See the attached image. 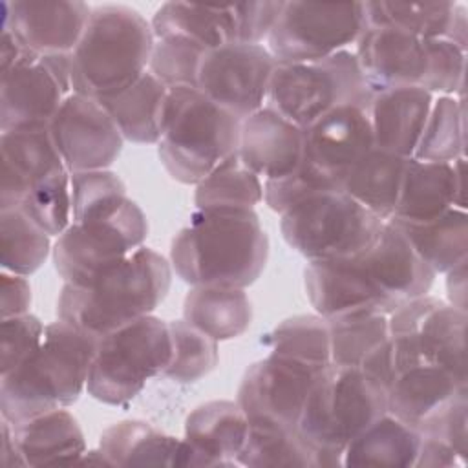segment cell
I'll return each mask as SVG.
<instances>
[{"label": "cell", "instance_id": "cell-52", "mask_svg": "<svg viewBox=\"0 0 468 468\" xmlns=\"http://www.w3.org/2000/svg\"><path fill=\"white\" fill-rule=\"evenodd\" d=\"M31 287L26 276L2 271L0 274V314L2 318L29 313Z\"/></svg>", "mask_w": 468, "mask_h": 468}, {"label": "cell", "instance_id": "cell-56", "mask_svg": "<svg viewBox=\"0 0 468 468\" xmlns=\"http://www.w3.org/2000/svg\"><path fill=\"white\" fill-rule=\"evenodd\" d=\"M0 463L5 468H15V466H24V461L20 453L16 452L15 441H13V430L11 422L2 417V448H0Z\"/></svg>", "mask_w": 468, "mask_h": 468}, {"label": "cell", "instance_id": "cell-38", "mask_svg": "<svg viewBox=\"0 0 468 468\" xmlns=\"http://www.w3.org/2000/svg\"><path fill=\"white\" fill-rule=\"evenodd\" d=\"M457 2H364L366 27H393L420 38H448Z\"/></svg>", "mask_w": 468, "mask_h": 468}, {"label": "cell", "instance_id": "cell-4", "mask_svg": "<svg viewBox=\"0 0 468 468\" xmlns=\"http://www.w3.org/2000/svg\"><path fill=\"white\" fill-rule=\"evenodd\" d=\"M155 35L152 24L126 5H97L69 53L71 90L102 99L148 71Z\"/></svg>", "mask_w": 468, "mask_h": 468}, {"label": "cell", "instance_id": "cell-35", "mask_svg": "<svg viewBox=\"0 0 468 468\" xmlns=\"http://www.w3.org/2000/svg\"><path fill=\"white\" fill-rule=\"evenodd\" d=\"M150 24L155 38L183 37L203 46L205 49L236 42L232 4L210 5L166 2L155 11Z\"/></svg>", "mask_w": 468, "mask_h": 468}, {"label": "cell", "instance_id": "cell-18", "mask_svg": "<svg viewBox=\"0 0 468 468\" xmlns=\"http://www.w3.org/2000/svg\"><path fill=\"white\" fill-rule=\"evenodd\" d=\"M4 22L26 49L37 55L71 53L79 44L91 7L80 0L2 2Z\"/></svg>", "mask_w": 468, "mask_h": 468}, {"label": "cell", "instance_id": "cell-19", "mask_svg": "<svg viewBox=\"0 0 468 468\" xmlns=\"http://www.w3.org/2000/svg\"><path fill=\"white\" fill-rule=\"evenodd\" d=\"M303 283L311 305L325 320L367 311L389 314L397 309L375 287L356 256L309 261Z\"/></svg>", "mask_w": 468, "mask_h": 468}, {"label": "cell", "instance_id": "cell-41", "mask_svg": "<svg viewBox=\"0 0 468 468\" xmlns=\"http://www.w3.org/2000/svg\"><path fill=\"white\" fill-rule=\"evenodd\" d=\"M263 201V183L236 155L196 185L197 208H254Z\"/></svg>", "mask_w": 468, "mask_h": 468}, {"label": "cell", "instance_id": "cell-3", "mask_svg": "<svg viewBox=\"0 0 468 468\" xmlns=\"http://www.w3.org/2000/svg\"><path fill=\"white\" fill-rule=\"evenodd\" d=\"M97 338L57 320L44 327L35 351L0 375V411L9 422L68 408L86 388Z\"/></svg>", "mask_w": 468, "mask_h": 468}, {"label": "cell", "instance_id": "cell-22", "mask_svg": "<svg viewBox=\"0 0 468 468\" xmlns=\"http://www.w3.org/2000/svg\"><path fill=\"white\" fill-rule=\"evenodd\" d=\"M238 157L263 181L283 177L302 163L303 128L265 104L241 121Z\"/></svg>", "mask_w": 468, "mask_h": 468}, {"label": "cell", "instance_id": "cell-13", "mask_svg": "<svg viewBox=\"0 0 468 468\" xmlns=\"http://www.w3.org/2000/svg\"><path fill=\"white\" fill-rule=\"evenodd\" d=\"M71 91L69 53L27 51L0 71V132L48 126Z\"/></svg>", "mask_w": 468, "mask_h": 468}, {"label": "cell", "instance_id": "cell-48", "mask_svg": "<svg viewBox=\"0 0 468 468\" xmlns=\"http://www.w3.org/2000/svg\"><path fill=\"white\" fill-rule=\"evenodd\" d=\"M468 389L457 391L452 399L430 413L419 426L420 435L433 437L453 448L463 459L468 453Z\"/></svg>", "mask_w": 468, "mask_h": 468}, {"label": "cell", "instance_id": "cell-40", "mask_svg": "<svg viewBox=\"0 0 468 468\" xmlns=\"http://www.w3.org/2000/svg\"><path fill=\"white\" fill-rule=\"evenodd\" d=\"M51 236L24 210H0V263L2 271L29 276L40 269L51 250Z\"/></svg>", "mask_w": 468, "mask_h": 468}, {"label": "cell", "instance_id": "cell-12", "mask_svg": "<svg viewBox=\"0 0 468 468\" xmlns=\"http://www.w3.org/2000/svg\"><path fill=\"white\" fill-rule=\"evenodd\" d=\"M364 29V2H283L267 49L282 64L320 60L356 44Z\"/></svg>", "mask_w": 468, "mask_h": 468}, {"label": "cell", "instance_id": "cell-49", "mask_svg": "<svg viewBox=\"0 0 468 468\" xmlns=\"http://www.w3.org/2000/svg\"><path fill=\"white\" fill-rule=\"evenodd\" d=\"M44 324L31 313L2 318L0 322V375L24 362L44 335Z\"/></svg>", "mask_w": 468, "mask_h": 468}, {"label": "cell", "instance_id": "cell-34", "mask_svg": "<svg viewBox=\"0 0 468 468\" xmlns=\"http://www.w3.org/2000/svg\"><path fill=\"white\" fill-rule=\"evenodd\" d=\"M408 159L373 146L347 172L340 188L377 218L388 221L399 201Z\"/></svg>", "mask_w": 468, "mask_h": 468}, {"label": "cell", "instance_id": "cell-24", "mask_svg": "<svg viewBox=\"0 0 468 468\" xmlns=\"http://www.w3.org/2000/svg\"><path fill=\"white\" fill-rule=\"evenodd\" d=\"M331 364L358 367L388 391L395 377L388 314L353 313L327 320Z\"/></svg>", "mask_w": 468, "mask_h": 468}, {"label": "cell", "instance_id": "cell-11", "mask_svg": "<svg viewBox=\"0 0 468 468\" xmlns=\"http://www.w3.org/2000/svg\"><path fill=\"white\" fill-rule=\"evenodd\" d=\"M146 234L144 212L126 197L119 205L71 221L55 239V269L64 283L84 285L101 271L143 247Z\"/></svg>", "mask_w": 468, "mask_h": 468}, {"label": "cell", "instance_id": "cell-1", "mask_svg": "<svg viewBox=\"0 0 468 468\" xmlns=\"http://www.w3.org/2000/svg\"><path fill=\"white\" fill-rule=\"evenodd\" d=\"M269 239L254 208H197L176 234L170 265L194 285L245 289L265 269Z\"/></svg>", "mask_w": 468, "mask_h": 468}, {"label": "cell", "instance_id": "cell-30", "mask_svg": "<svg viewBox=\"0 0 468 468\" xmlns=\"http://www.w3.org/2000/svg\"><path fill=\"white\" fill-rule=\"evenodd\" d=\"M168 88L144 71L135 82L119 93L99 99L124 141L157 144L163 128V113Z\"/></svg>", "mask_w": 468, "mask_h": 468}, {"label": "cell", "instance_id": "cell-25", "mask_svg": "<svg viewBox=\"0 0 468 468\" xmlns=\"http://www.w3.org/2000/svg\"><path fill=\"white\" fill-rule=\"evenodd\" d=\"M0 210L16 208L37 183L66 168L48 126L0 132Z\"/></svg>", "mask_w": 468, "mask_h": 468}, {"label": "cell", "instance_id": "cell-7", "mask_svg": "<svg viewBox=\"0 0 468 468\" xmlns=\"http://www.w3.org/2000/svg\"><path fill=\"white\" fill-rule=\"evenodd\" d=\"M384 223L342 188H327L285 210L280 230L292 250L316 261L360 256L375 243Z\"/></svg>", "mask_w": 468, "mask_h": 468}, {"label": "cell", "instance_id": "cell-29", "mask_svg": "<svg viewBox=\"0 0 468 468\" xmlns=\"http://www.w3.org/2000/svg\"><path fill=\"white\" fill-rule=\"evenodd\" d=\"M249 433V419L238 402L212 400L197 406L185 420V439L207 459L208 466L238 464Z\"/></svg>", "mask_w": 468, "mask_h": 468}, {"label": "cell", "instance_id": "cell-46", "mask_svg": "<svg viewBox=\"0 0 468 468\" xmlns=\"http://www.w3.org/2000/svg\"><path fill=\"white\" fill-rule=\"evenodd\" d=\"M69 174L71 221L119 205L128 197L122 179L108 168Z\"/></svg>", "mask_w": 468, "mask_h": 468}, {"label": "cell", "instance_id": "cell-21", "mask_svg": "<svg viewBox=\"0 0 468 468\" xmlns=\"http://www.w3.org/2000/svg\"><path fill=\"white\" fill-rule=\"evenodd\" d=\"M356 258L375 287L395 307L428 294L437 276L404 232L389 221L384 223L375 243Z\"/></svg>", "mask_w": 468, "mask_h": 468}, {"label": "cell", "instance_id": "cell-53", "mask_svg": "<svg viewBox=\"0 0 468 468\" xmlns=\"http://www.w3.org/2000/svg\"><path fill=\"white\" fill-rule=\"evenodd\" d=\"M466 459H463L453 448L448 444L422 435L419 455L415 461L417 468H452V466H464Z\"/></svg>", "mask_w": 468, "mask_h": 468}, {"label": "cell", "instance_id": "cell-10", "mask_svg": "<svg viewBox=\"0 0 468 468\" xmlns=\"http://www.w3.org/2000/svg\"><path fill=\"white\" fill-rule=\"evenodd\" d=\"M466 311L430 294L400 303L388 314L395 373L437 366L466 382Z\"/></svg>", "mask_w": 468, "mask_h": 468}, {"label": "cell", "instance_id": "cell-6", "mask_svg": "<svg viewBox=\"0 0 468 468\" xmlns=\"http://www.w3.org/2000/svg\"><path fill=\"white\" fill-rule=\"evenodd\" d=\"M241 121L197 88H168L157 154L166 172L183 185H197L238 154Z\"/></svg>", "mask_w": 468, "mask_h": 468}, {"label": "cell", "instance_id": "cell-36", "mask_svg": "<svg viewBox=\"0 0 468 468\" xmlns=\"http://www.w3.org/2000/svg\"><path fill=\"white\" fill-rule=\"evenodd\" d=\"M389 223L404 232L413 249L435 274L448 272L457 263L468 260V214L464 208L453 207L444 214L420 223Z\"/></svg>", "mask_w": 468, "mask_h": 468}, {"label": "cell", "instance_id": "cell-44", "mask_svg": "<svg viewBox=\"0 0 468 468\" xmlns=\"http://www.w3.org/2000/svg\"><path fill=\"white\" fill-rule=\"evenodd\" d=\"M69 170H58L37 183L18 205L51 238L60 236L71 223Z\"/></svg>", "mask_w": 468, "mask_h": 468}, {"label": "cell", "instance_id": "cell-20", "mask_svg": "<svg viewBox=\"0 0 468 468\" xmlns=\"http://www.w3.org/2000/svg\"><path fill=\"white\" fill-rule=\"evenodd\" d=\"M355 57L373 91L422 88L430 69V38L393 27H366L356 40Z\"/></svg>", "mask_w": 468, "mask_h": 468}, {"label": "cell", "instance_id": "cell-55", "mask_svg": "<svg viewBox=\"0 0 468 468\" xmlns=\"http://www.w3.org/2000/svg\"><path fill=\"white\" fill-rule=\"evenodd\" d=\"M29 49L24 48V44L7 29L2 27V40H0V71L9 69L13 64H16Z\"/></svg>", "mask_w": 468, "mask_h": 468}, {"label": "cell", "instance_id": "cell-39", "mask_svg": "<svg viewBox=\"0 0 468 468\" xmlns=\"http://www.w3.org/2000/svg\"><path fill=\"white\" fill-rule=\"evenodd\" d=\"M261 344L269 353L285 356L316 369L331 364L329 325L320 314H296L269 331Z\"/></svg>", "mask_w": 468, "mask_h": 468}, {"label": "cell", "instance_id": "cell-2", "mask_svg": "<svg viewBox=\"0 0 468 468\" xmlns=\"http://www.w3.org/2000/svg\"><path fill=\"white\" fill-rule=\"evenodd\" d=\"M170 282V261L143 245L84 285L64 283L57 314L71 327L101 338L139 316L152 314L165 300Z\"/></svg>", "mask_w": 468, "mask_h": 468}, {"label": "cell", "instance_id": "cell-51", "mask_svg": "<svg viewBox=\"0 0 468 468\" xmlns=\"http://www.w3.org/2000/svg\"><path fill=\"white\" fill-rule=\"evenodd\" d=\"M283 2H239L232 4L236 42L261 44L267 40Z\"/></svg>", "mask_w": 468, "mask_h": 468}, {"label": "cell", "instance_id": "cell-28", "mask_svg": "<svg viewBox=\"0 0 468 468\" xmlns=\"http://www.w3.org/2000/svg\"><path fill=\"white\" fill-rule=\"evenodd\" d=\"M11 430L24 466H69L86 452L82 430L64 408L11 422Z\"/></svg>", "mask_w": 468, "mask_h": 468}, {"label": "cell", "instance_id": "cell-43", "mask_svg": "<svg viewBox=\"0 0 468 468\" xmlns=\"http://www.w3.org/2000/svg\"><path fill=\"white\" fill-rule=\"evenodd\" d=\"M172 355L165 367V378L176 382H196L218 366V342L185 320L168 322Z\"/></svg>", "mask_w": 468, "mask_h": 468}, {"label": "cell", "instance_id": "cell-33", "mask_svg": "<svg viewBox=\"0 0 468 468\" xmlns=\"http://www.w3.org/2000/svg\"><path fill=\"white\" fill-rule=\"evenodd\" d=\"M420 431L391 413H384L360 431L344 450L342 466H415Z\"/></svg>", "mask_w": 468, "mask_h": 468}, {"label": "cell", "instance_id": "cell-42", "mask_svg": "<svg viewBox=\"0 0 468 468\" xmlns=\"http://www.w3.org/2000/svg\"><path fill=\"white\" fill-rule=\"evenodd\" d=\"M413 157L435 163H452L457 157H464L463 97L441 95L433 99Z\"/></svg>", "mask_w": 468, "mask_h": 468}, {"label": "cell", "instance_id": "cell-9", "mask_svg": "<svg viewBox=\"0 0 468 468\" xmlns=\"http://www.w3.org/2000/svg\"><path fill=\"white\" fill-rule=\"evenodd\" d=\"M369 88L355 53L342 49L311 62H278L267 95V106L307 128L327 112L344 106L367 108Z\"/></svg>", "mask_w": 468, "mask_h": 468}, {"label": "cell", "instance_id": "cell-31", "mask_svg": "<svg viewBox=\"0 0 468 468\" xmlns=\"http://www.w3.org/2000/svg\"><path fill=\"white\" fill-rule=\"evenodd\" d=\"M466 382L437 366H413L395 373L388 386V413L419 430L441 404L464 389Z\"/></svg>", "mask_w": 468, "mask_h": 468}, {"label": "cell", "instance_id": "cell-37", "mask_svg": "<svg viewBox=\"0 0 468 468\" xmlns=\"http://www.w3.org/2000/svg\"><path fill=\"white\" fill-rule=\"evenodd\" d=\"M236 463L252 468H318V453L302 437L298 428L265 420H249V433Z\"/></svg>", "mask_w": 468, "mask_h": 468}, {"label": "cell", "instance_id": "cell-26", "mask_svg": "<svg viewBox=\"0 0 468 468\" xmlns=\"http://www.w3.org/2000/svg\"><path fill=\"white\" fill-rule=\"evenodd\" d=\"M433 95L419 86L373 91L366 108L375 148L413 157L430 115Z\"/></svg>", "mask_w": 468, "mask_h": 468}, {"label": "cell", "instance_id": "cell-50", "mask_svg": "<svg viewBox=\"0 0 468 468\" xmlns=\"http://www.w3.org/2000/svg\"><path fill=\"white\" fill-rule=\"evenodd\" d=\"M327 188H335V186L325 185L309 168H305L300 163V166L294 172L278 179L263 181V201L271 210L282 216L285 210H289L307 196L320 190H327Z\"/></svg>", "mask_w": 468, "mask_h": 468}, {"label": "cell", "instance_id": "cell-5", "mask_svg": "<svg viewBox=\"0 0 468 468\" xmlns=\"http://www.w3.org/2000/svg\"><path fill=\"white\" fill-rule=\"evenodd\" d=\"M388 411V391L358 367L327 364L318 371L298 420L316 450L318 468L342 466L346 446Z\"/></svg>", "mask_w": 468, "mask_h": 468}, {"label": "cell", "instance_id": "cell-32", "mask_svg": "<svg viewBox=\"0 0 468 468\" xmlns=\"http://www.w3.org/2000/svg\"><path fill=\"white\" fill-rule=\"evenodd\" d=\"M183 320L216 342H225L249 329L252 307L245 289L194 285L183 300Z\"/></svg>", "mask_w": 468, "mask_h": 468}, {"label": "cell", "instance_id": "cell-16", "mask_svg": "<svg viewBox=\"0 0 468 468\" xmlns=\"http://www.w3.org/2000/svg\"><path fill=\"white\" fill-rule=\"evenodd\" d=\"M316 367L269 353L245 371L236 402L249 420L276 422L298 428Z\"/></svg>", "mask_w": 468, "mask_h": 468}, {"label": "cell", "instance_id": "cell-8", "mask_svg": "<svg viewBox=\"0 0 468 468\" xmlns=\"http://www.w3.org/2000/svg\"><path fill=\"white\" fill-rule=\"evenodd\" d=\"M168 322L146 314L97 338L86 382L88 393L112 406L132 400L170 362Z\"/></svg>", "mask_w": 468, "mask_h": 468}, {"label": "cell", "instance_id": "cell-54", "mask_svg": "<svg viewBox=\"0 0 468 468\" xmlns=\"http://www.w3.org/2000/svg\"><path fill=\"white\" fill-rule=\"evenodd\" d=\"M466 263L468 260L457 263L453 269L444 272L448 303L463 311H466Z\"/></svg>", "mask_w": 468, "mask_h": 468}, {"label": "cell", "instance_id": "cell-57", "mask_svg": "<svg viewBox=\"0 0 468 468\" xmlns=\"http://www.w3.org/2000/svg\"><path fill=\"white\" fill-rule=\"evenodd\" d=\"M77 464H95V466H112L110 464V461L106 459V455L102 453V450L99 448V450H90V452H84L82 453V457L79 459V463Z\"/></svg>", "mask_w": 468, "mask_h": 468}, {"label": "cell", "instance_id": "cell-14", "mask_svg": "<svg viewBox=\"0 0 468 468\" xmlns=\"http://www.w3.org/2000/svg\"><path fill=\"white\" fill-rule=\"evenodd\" d=\"M276 64L263 44L232 42L207 49L197 69V90L243 121L267 104Z\"/></svg>", "mask_w": 468, "mask_h": 468}, {"label": "cell", "instance_id": "cell-17", "mask_svg": "<svg viewBox=\"0 0 468 468\" xmlns=\"http://www.w3.org/2000/svg\"><path fill=\"white\" fill-rule=\"evenodd\" d=\"M373 146L366 108L344 104L303 130L302 165L325 185L340 188L347 172Z\"/></svg>", "mask_w": 468, "mask_h": 468}, {"label": "cell", "instance_id": "cell-23", "mask_svg": "<svg viewBox=\"0 0 468 468\" xmlns=\"http://www.w3.org/2000/svg\"><path fill=\"white\" fill-rule=\"evenodd\" d=\"M453 207L466 210L464 157H457L452 163L410 157L395 212L388 221L420 223Z\"/></svg>", "mask_w": 468, "mask_h": 468}, {"label": "cell", "instance_id": "cell-45", "mask_svg": "<svg viewBox=\"0 0 468 468\" xmlns=\"http://www.w3.org/2000/svg\"><path fill=\"white\" fill-rule=\"evenodd\" d=\"M205 51L203 46L183 37L155 38L148 71L166 88H197V69Z\"/></svg>", "mask_w": 468, "mask_h": 468}, {"label": "cell", "instance_id": "cell-47", "mask_svg": "<svg viewBox=\"0 0 468 468\" xmlns=\"http://www.w3.org/2000/svg\"><path fill=\"white\" fill-rule=\"evenodd\" d=\"M466 51L448 38H430V69L424 90L433 97H463Z\"/></svg>", "mask_w": 468, "mask_h": 468}, {"label": "cell", "instance_id": "cell-27", "mask_svg": "<svg viewBox=\"0 0 468 468\" xmlns=\"http://www.w3.org/2000/svg\"><path fill=\"white\" fill-rule=\"evenodd\" d=\"M99 448L112 466H208L185 437L166 435L144 420H121L108 426Z\"/></svg>", "mask_w": 468, "mask_h": 468}, {"label": "cell", "instance_id": "cell-15", "mask_svg": "<svg viewBox=\"0 0 468 468\" xmlns=\"http://www.w3.org/2000/svg\"><path fill=\"white\" fill-rule=\"evenodd\" d=\"M69 172L106 170L122 150V135L99 99L71 91L48 124Z\"/></svg>", "mask_w": 468, "mask_h": 468}]
</instances>
